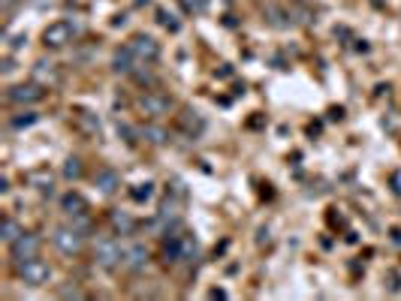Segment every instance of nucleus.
<instances>
[{
	"mask_svg": "<svg viewBox=\"0 0 401 301\" xmlns=\"http://www.w3.org/2000/svg\"><path fill=\"white\" fill-rule=\"evenodd\" d=\"M52 241L61 253L76 256V253H82V247H85V232H79L76 226H57L52 232Z\"/></svg>",
	"mask_w": 401,
	"mask_h": 301,
	"instance_id": "f257e3e1",
	"label": "nucleus"
},
{
	"mask_svg": "<svg viewBox=\"0 0 401 301\" xmlns=\"http://www.w3.org/2000/svg\"><path fill=\"white\" fill-rule=\"evenodd\" d=\"M19 278L28 283V287H43V283H48V278H52V265L39 256L24 259V262H19Z\"/></svg>",
	"mask_w": 401,
	"mask_h": 301,
	"instance_id": "f03ea898",
	"label": "nucleus"
},
{
	"mask_svg": "<svg viewBox=\"0 0 401 301\" xmlns=\"http://www.w3.org/2000/svg\"><path fill=\"white\" fill-rule=\"evenodd\" d=\"M73 37H76V28H73L70 21H55V24H48V28L43 30L46 48H64V46L73 43Z\"/></svg>",
	"mask_w": 401,
	"mask_h": 301,
	"instance_id": "7ed1b4c3",
	"label": "nucleus"
},
{
	"mask_svg": "<svg viewBox=\"0 0 401 301\" xmlns=\"http://www.w3.org/2000/svg\"><path fill=\"white\" fill-rule=\"evenodd\" d=\"M97 265H100V269H106V271L124 265V250H121L118 241H112V238L100 241V244H97Z\"/></svg>",
	"mask_w": 401,
	"mask_h": 301,
	"instance_id": "20e7f679",
	"label": "nucleus"
},
{
	"mask_svg": "<svg viewBox=\"0 0 401 301\" xmlns=\"http://www.w3.org/2000/svg\"><path fill=\"white\" fill-rule=\"evenodd\" d=\"M139 108L145 115H151V118H160L172 108V97L163 94V90H145V94L139 97Z\"/></svg>",
	"mask_w": 401,
	"mask_h": 301,
	"instance_id": "39448f33",
	"label": "nucleus"
},
{
	"mask_svg": "<svg viewBox=\"0 0 401 301\" xmlns=\"http://www.w3.org/2000/svg\"><path fill=\"white\" fill-rule=\"evenodd\" d=\"M127 46L133 48V55L139 57V64H154L157 57H160V43H157L154 37H148V33H136Z\"/></svg>",
	"mask_w": 401,
	"mask_h": 301,
	"instance_id": "423d86ee",
	"label": "nucleus"
},
{
	"mask_svg": "<svg viewBox=\"0 0 401 301\" xmlns=\"http://www.w3.org/2000/svg\"><path fill=\"white\" fill-rule=\"evenodd\" d=\"M46 97V90L37 85V81H24V85H15L10 88V94H6V99L15 106H33V103H39V99Z\"/></svg>",
	"mask_w": 401,
	"mask_h": 301,
	"instance_id": "0eeeda50",
	"label": "nucleus"
},
{
	"mask_svg": "<svg viewBox=\"0 0 401 301\" xmlns=\"http://www.w3.org/2000/svg\"><path fill=\"white\" fill-rule=\"evenodd\" d=\"M10 253H12L15 262H24V259L39 256V238L30 235V232H21V235L10 244Z\"/></svg>",
	"mask_w": 401,
	"mask_h": 301,
	"instance_id": "6e6552de",
	"label": "nucleus"
},
{
	"mask_svg": "<svg viewBox=\"0 0 401 301\" xmlns=\"http://www.w3.org/2000/svg\"><path fill=\"white\" fill-rule=\"evenodd\" d=\"M148 265V247L145 244H130L127 250H124V269L139 274L142 269Z\"/></svg>",
	"mask_w": 401,
	"mask_h": 301,
	"instance_id": "1a4fd4ad",
	"label": "nucleus"
},
{
	"mask_svg": "<svg viewBox=\"0 0 401 301\" xmlns=\"http://www.w3.org/2000/svg\"><path fill=\"white\" fill-rule=\"evenodd\" d=\"M136 64H139V57L133 55L130 46H124V48H118V52L112 55V70L115 72H133V70H136Z\"/></svg>",
	"mask_w": 401,
	"mask_h": 301,
	"instance_id": "9d476101",
	"label": "nucleus"
},
{
	"mask_svg": "<svg viewBox=\"0 0 401 301\" xmlns=\"http://www.w3.org/2000/svg\"><path fill=\"white\" fill-rule=\"evenodd\" d=\"M97 187H100V193L112 196L115 190L121 187V178H118V172H112V169H100V172H97Z\"/></svg>",
	"mask_w": 401,
	"mask_h": 301,
	"instance_id": "9b49d317",
	"label": "nucleus"
},
{
	"mask_svg": "<svg viewBox=\"0 0 401 301\" xmlns=\"http://www.w3.org/2000/svg\"><path fill=\"white\" fill-rule=\"evenodd\" d=\"M61 208L70 217H79V214H88V202L85 199H82L79 193H66L64 199H61Z\"/></svg>",
	"mask_w": 401,
	"mask_h": 301,
	"instance_id": "f8f14e48",
	"label": "nucleus"
},
{
	"mask_svg": "<svg viewBox=\"0 0 401 301\" xmlns=\"http://www.w3.org/2000/svg\"><path fill=\"white\" fill-rule=\"evenodd\" d=\"M112 229L118 232V235H133V229H136V220H133L127 211H112Z\"/></svg>",
	"mask_w": 401,
	"mask_h": 301,
	"instance_id": "ddd939ff",
	"label": "nucleus"
},
{
	"mask_svg": "<svg viewBox=\"0 0 401 301\" xmlns=\"http://www.w3.org/2000/svg\"><path fill=\"white\" fill-rule=\"evenodd\" d=\"M181 127H185L187 136H199V133L205 130V124H203V118H199L196 112H185V115H181Z\"/></svg>",
	"mask_w": 401,
	"mask_h": 301,
	"instance_id": "4468645a",
	"label": "nucleus"
},
{
	"mask_svg": "<svg viewBox=\"0 0 401 301\" xmlns=\"http://www.w3.org/2000/svg\"><path fill=\"white\" fill-rule=\"evenodd\" d=\"M76 124H79V130H85V133H100V121H97V115H91V112H79L76 115Z\"/></svg>",
	"mask_w": 401,
	"mask_h": 301,
	"instance_id": "2eb2a0df",
	"label": "nucleus"
},
{
	"mask_svg": "<svg viewBox=\"0 0 401 301\" xmlns=\"http://www.w3.org/2000/svg\"><path fill=\"white\" fill-rule=\"evenodd\" d=\"M21 232H24V229H21V226H19V223H15V220H12V217H6V220H3V229H0V238H3V241H6V244H12V241H15V238H19V235H21Z\"/></svg>",
	"mask_w": 401,
	"mask_h": 301,
	"instance_id": "dca6fc26",
	"label": "nucleus"
},
{
	"mask_svg": "<svg viewBox=\"0 0 401 301\" xmlns=\"http://www.w3.org/2000/svg\"><path fill=\"white\" fill-rule=\"evenodd\" d=\"M181 238H185V235H169L163 241V253L169 256L172 262H178V259H181Z\"/></svg>",
	"mask_w": 401,
	"mask_h": 301,
	"instance_id": "f3484780",
	"label": "nucleus"
},
{
	"mask_svg": "<svg viewBox=\"0 0 401 301\" xmlns=\"http://www.w3.org/2000/svg\"><path fill=\"white\" fill-rule=\"evenodd\" d=\"M82 172H85V169H82V160H79V157H70V160L64 163V178L79 181V178H82Z\"/></svg>",
	"mask_w": 401,
	"mask_h": 301,
	"instance_id": "a211bd4d",
	"label": "nucleus"
},
{
	"mask_svg": "<svg viewBox=\"0 0 401 301\" xmlns=\"http://www.w3.org/2000/svg\"><path fill=\"white\" fill-rule=\"evenodd\" d=\"M142 136H145L148 142H154V145H163V142L169 139V136H166V130H160V127H145V130H142Z\"/></svg>",
	"mask_w": 401,
	"mask_h": 301,
	"instance_id": "6ab92c4d",
	"label": "nucleus"
},
{
	"mask_svg": "<svg viewBox=\"0 0 401 301\" xmlns=\"http://www.w3.org/2000/svg\"><path fill=\"white\" fill-rule=\"evenodd\" d=\"M37 118H39L37 112H21L19 118H12V127H15V130H21V127H30V124H37Z\"/></svg>",
	"mask_w": 401,
	"mask_h": 301,
	"instance_id": "aec40b11",
	"label": "nucleus"
},
{
	"mask_svg": "<svg viewBox=\"0 0 401 301\" xmlns=\"http://www.w3.org/2000/svg\"><path fill=\"white\" fill-rule=\"evenodd\" d=\"M190 256H196V241L190 235H185L181 238V259H190Z\"/></svg>",
	"mask_w": 401,
	"mask_h": 301,
	"instance_id": "412c9836",
	"label": "nucleus"
},
{
	"mask_svg": "<svg viewBox=\"0 0 401 301\" xmlns=\"http://www.w3.org/2000/svg\"><path fill=\"white\" fill-rule=\"evenodd\" d=\"M151 187H154V184H139V187H136V190H133V193H130V196H133V199H136V202H142V199H148V196H151V193H154V190H151Z\"/></svg>",
	"mask_w": 401,
	"mask_h": 301,
	"instance_id": "4be33fe9",
	"label": "nucleus"
},
{
	"mask_svg": "<svg viewBox=\"0 0 401 301\" xmlns=\"http://www.w3.org/2000/svg\"><path fill=\"white\" fill-rule=\"evenodd\" d=\"M61 298H82V292L76 287H64L61 289Z\"/></svg>",
	"mask_w": 401,
	"mask_h": 301,
	"instance_id": "5701e85b",
	"label": "nucleus"
},
{
	"mask_svg": "<svg viewBox=\"0 0 401 301\" xmlns=\"http://www.w3.org/2000/svg\"><path fill=\"white\" fill-rule=\"evenodd\" d=\"M389 289H392V292H398V289H401V278H398L395 271L389 274Z\"/></svg>",
	"mask_w": 401,
	"mask_h": 301,
	"instance_id": "b1692460",
	"label": "nucleus"
}]
</instances>
